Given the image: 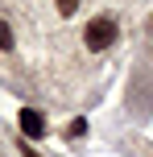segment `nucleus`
Segmentation results:
<instances>
[{
	"label": "nucleus",
	"mask_w": 153,
	"mask_h": 157,
	"mask_svg": "<svg viewBox=\"0 0 153 157\" xmlns=\"http://www.w3.org/2000/svg\"><path fill=\"white\" fill-rule=\"evenodd\" d=\"M116 37H120L116 17H95V21H87V29H83V46H87L91 54H99V50L116 46Z\"/></svg>",
	"instance_id": "obj_1"
},
{
	"label": "nucleus",
	"mask_w": 153,
	"mask_h": 157,
	"mask_svg": "<svg viewBox=\"0 0 153 157\" xmlns=\"http://www.w3.org/2000/svg\"><path fill=\"white\" fill-rule=\"evenodd\" d=\"M17 124H21V132L29 136V141H41V136L50 132V124H46V116H41L37 108H21V112H17Z\"/></svg>",
	"instance_id": "obj_2"
},
{
	"label": "nucleus",
	"mask_w": 153,
	"mask_h": 157,
	"mask_svg": "<svg viewBox=\"0 0 153 157\" xmlns=\"http://www.w3.org/2000/svg\"><path fill=\"white\" fill-rule=\"evenodd\" d=\"M83 132H87V120H83V116H79V120H71V124H66V136H71V141H79Z\"/></svg>",
	"instance_id": "obj_3"
},
{
	"label": "nucleus",
	"mask_w": 153,
	"mask_h": 157,
	"mask_svg": "<svg viewBox=\"0 0 153 157\" xmlns=\"http://www.w3.org/2000/svg\"><path fill=\"white\" fill-rule=\"evenodd\" d=\"M54 8H58V17H75L79 13V0H54Z\"/></svg>",
	"instance_id": "obj_4"
},
{
	"label": "nucleus",
	"mask_w": 153,
	"mask_h": 157,
	"mask_svg": "<svg viewBox=\"0 0 153 157\" xmlns=\"http://www.w3.org/2000/svg\"><path fill=\"white\" fill-rule=\"evenodd\" d=\"M0 50H13V29H8V21H0Z\"/></svg>",
	"instance_id": "obj_5"
},
{
	"label": "nucleus",
	"mask_w": 153,
	"mask_h": 157,
	"mask_svg": "<svg viewBox=\"0 0 153 157\" xmlns=\"http://www.w3.org/2000/svg\"><path fill=\"white\" fill-rule=\"evenodd\" d=\"M21 153L25 157H41V153H33V145H21Z\"/></svg>",
	"instance_id": "obj_6"
}]
</instances>
